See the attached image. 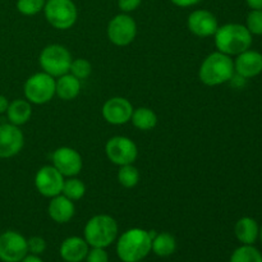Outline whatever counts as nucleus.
<instances>
[{"label":"nucleus","mask_w":262,"mask_h":262,"mask_svg":"<svg viewBox=\"0 0 262 262\" xmlns=\"http://www.w3.org/2000/svg\"><path fill=\"white\" fill-rule=\"evenodd\" d=\"M84 241L91 247L106 248L118 237V223L110 215L100 214L87 222L83 230Z\"/></svg>","instance_id":"4"},{"label":"nucleus","mask_w":262,"mask_h":262,"mask_svg":"<svg viewBox=\"0 0 262 262\" xmlns=\"http://www.w3.org/2000/svg\"><path fill=\"white\" fill-rule=\"evenodd\" d=\"M142 0H118V7L122 12L130 13L137 9Z\"/></svg>","instance_id":"32"},{"label":"nucleus","mask_w":262,"mask_h":262,"mask_svg":"<svg viewBox=\"0 0 262 262\" xmlns=\"http://www.w3.org/2000/svg\"><path fill=\"white\" fill-rule=\"evenodd\" d=\"M55 81L56 79L54 77L45 72L35 73L28 77L23 87L26 100L36 105H43L49 102L55 95Z\"/></svg>","instance_id":"7"},{"label":"nucleus","mask_w":262,"mask_h":262,"mask_svg":"<svg viewBox=\"0 0 262 262\" xmlns=\"http://www.w3.org/2000/svg\"><path fill=\"white\" fill-rule=\"evenodd\" d=\"M118 182L125 188H133L140 182V171L133 164L122 165L118 171Z\"/></svg>","instance_id":"25"},{"label":"nucleus","mask_w":262,"mask_h":262,"mask_svg":"<svg viewBox=\"0 0 262 262\" xmlns=\"http://www.w3.org/2000/svg\"><path fill=\"white\" fill-rule=\"evenodd\" d=\"M260 227L252 217H241L234 227V234L242 245H253L257 241Z\"/></svg>","instance_id":"19"},{"label":"nucleus","mask_w":262,"mask_h":262,"mask_svg":"<svg viewBox=\"0 0 262 262\" xmlns=\"http://www.w3.org/2000/svg\"><path fill=\"white\" fill-rule=\"evenodd\" d=\"M38 61H40V66L43 72L55 78V77L69 73L72 55L68 49L64 48L63 45L53 43V45H49L42 49Z\"/></svg>","instance_id":"6"},{"label":"nucleus","mask_w":262,"mask_h":262,"mask_svg":"<svg viewBox=\"0 0 262 262\" xmlns=\"http://www.w3.org/2000/svg\"><path fill=\"white\" fill-rule=\"evenodd\" d=\"M107 37L114 45L127 46L136 38L137 35V25L130 15L118 14L107 25Z\"/></svg>","instance_id":"9"},{"label":"nucleus","mask_w":262,"mask_h":262,"mask_svg":"<svg viewBox=\"0 0 262 262\" xmlns=\"http://www.w3.org/2000/svg\"><path fill=\"white\" fill-rule=\"evenodd\" d=\"M251 9H262V0H246Z\"/></svg>","instance_id":"35"},{"label":"nucleus","mask_w":262,"mask_h":262,"mask_svg":"<svg viewBox=\"0 0 262 262\" xmlns=\"http://www.w3.org/2000/svg\"><path fill=\"white\" fill-rule=\"evenodd\" d=\"M187 26H188V30L199 37L214 36L219 28L216 17L206 9H199L192 12L187 19Z\"/></svg>","instance_id":"15"},{"label":"nucleus","mask_w":262,"mask_h":262,"mask_svg":"<svg viewBox=\"0 0 262 262\" xmlns=\"http://www.w3.org/2000/svg\"><path fill=\"white\" fill-rule=\"evenodd\" d=\"M7 115L12 124L18 125V127L26 124L31 119V115H32L31 102L23 99L13 100L12 102H9Z\"/></svg>","instance_id":"21"},{"label":"nucleus","mask_w":262,"mask_h":262,"mask_svg":"<svg viewBox=\"0 0 262 262\" xmlns=\"http://www.w3.org/2000/svg\"><path fill=\"white\" fill-rule=\"evenodd\" d=\"M27 255V239L20 233L8 230L0 234V260L3 262H20Z\"/></svg>","instance_id":"10"},{"label":"nucleus","mask_w":262,"mask_h":262,"mask_svg":"<svg viewBox=\"0 0 262 262\" xmlns=\"http://www.w3.org/2000/svg\"><path fill=\"white\" fill-rule=\"evenodd\" d=\"M174 5L181 8H188V7H193V5L199 4L201 0H170Z\"/></svg>","instance_id":"33"},{"label":"nucleus","mask_w":262,"mask_h":262,"mask_svg":"<svg viewBox=\"0 0 262 262\" xmlns=\"http://www.w3.org/2000/svg\"><path fill=\"white\" fill-rule=\"evenodd\" d=\"M177 250V241L170 233H159L152 238L151 251L159 257H168L171 256Z\"/></svg>","instance_id":"22"},{"label":"nucleus","mask_w":262,"mask_h":262,"mask_svg":"<svg viewBox=\"0 0 262 262\" xmlns=\"http://www.w3.org/2000/svg\"><path fill=\"white\" fill-rule=\"evenodd\" d=\"M86 262H109V255L105 248L92 247L86 256Z\"/></svg>","instance_id":"31"},{"label":"nucleus","mask_w":262,"mask_h":262,"mask_svg":"<svg viewBox=\"0 0 262 262\" xmlns=\"http://www.w3.org/2000/svg\"><path fill=\"white\" fill-rule=\"evenodd\" d=\"M138 262H143V261H138Z\"/></svg>","instance_id":"38"},{"label":"nucleus","mask_w":262,"mask_h":262,"mask_svg":"<svg viewBox=\"0 0 262 262\" xmlns=\"http://www.w3.org/2000/svg\"><path fill=\"white\" fill-rule=\"evenodd\" d=\"M234 71L242 78H253L262 73V54L255 50H246L237 55Z\"/></svg>","instance_id":"16"},{"label":"nucleus","mask_w":262,"mask_h":262,"mask_svg":"<svg viewBox=\"0 0 262 262\" xmlns=\"http://www.w3.org/2000/svg\"><path fill=\"white\" fill-rule=\"evenodd\" d=\"M92 72V66L89 60L83 58L76 59V60H72L71 68H69V73L73 74L76 78H78L79 81L81 79H86L87 77L91 74Z\"/></svg>","instance_id":"28"},{"label":"nucleus","mask_w":262,"mask_h":262,"mask_svg":"<svg viewBox=\"0 0 262 262\" xmlns=\"http://www.w3.org/2000/svg\"><path fill=\"white\" fill-rule=\"evenodd\" d=\"M152 237L150 232L141 228H132L119 237L117 255L123 262L142 261L151 252Z\"/></svg>","instance_id":"1"},{"label":"nucleus","mask_w":262,"mask_h":262,"mask_svg":"<svg viewBox=\"0 0 262 262\" xmlns=\"http://www.w3.org/2000/svg\"><path fill=\"white\" fill-rule=\"evenodd\" d=\"M246 27L251 35H262V9H251L246 19Z\"/></svg>","instance_id":"29"},{"label":"nucleus","mask_w":262,"mask_h":262,"mask_svg":"<svg viewBox=\"0 0 262 262\" xmlns=\"http://www.w3.org/2000/svg\"><path fill=\"white\" fill-rule=\"evenodd\" d=\"M46 0H17V9L23 15H35L43 10Z\"/></svg>","instance_id":"27"},{"label":"nucleus","mask_w":262,"mask_h":262,"mask_svg":"<svg viewBox=\"0 0 262 262\" xmlns=\"http://www.w3.org/2000/svg\"><path fill=\"white\" fill-rule=\"evenodd\" d=\"M84 193H86V186H84V183L82 181L73 178V177L64 181L61 194L68 197L69 200H72V201L81 200L84 196Z\"/></svg>","instance_id":"26"},{"label":"nucleus","mask_w":262,"mask_h":262,"mask_svg":"<svg viewBox=\"0 0 262 262\" xmlns=\"http://www.w3.org/2000/svg\"><path fill=\"white\" fill-rule=\"evenodd\" d=\"M48 212L51 220L59 223V224H66L74 216L76 206H74L73 201L69 200L68 197H66L64 194H58V196L53 197L51 201L49 202Z\"/></svg>","instance_id":"18"},{"label":"nucleus","mask_w":262,"mask_h":262,"mask_svg":"<svg viewBox=\"0 0 262 262\" xmlns=\"http://www.w3.org/2000/svg\"><path fill=\"white\" fill-rule=\"evenodd\" d=\"M89 251V243L84 241V238L79 237L67 238L59 248V253L66 262H82L86 260Z\"/></svg>","instance_id":"17"},{"label":"nucleus","mask_w":262,"mask_h":262,"mask_svg":"<svg viewBox=\"0 0 262 262\" xmlns=\"http://www.w3.org/2000/svg\"><path fill=\"white\" fill-rule=\"evenodd\" d=\"M25 136L18 125L7 123L0 125V159H9L20 152Z\"/></svg>","instance_id":"12"},{"label":"nucleus","mask_w":262,"mask_h":262,"mask_svg":"<svg viewBox=\"0 0 262 262\" xmlns=\"http://www.w3.org/2000/svg\"><path fill=\"white\" fill-rule=\"evenodd\" d=\"M45 18L54 28L68 30L78 18V10L73 0H46L43 7Z\"/></svg>","instance_id":"5"},{"label":"nucleus","mask_w":262,"mask_h":262,"mask_svg":"<svg viewBox=\"0 0 262 262\" xmlns=\"http://www.w3.org/2000/svg\"><path fill=\"white\" fill-rule=\"evenodd\" d=\"M105 154L113 164L122 166L135 163L138 156V148L130 138L115 136L105 145Z\"/></svg>","instance_id":"8"},{"label":"nucleus","mask_w":262,"mask_h":262,"mask_svg":"<svg viewBox=\"0 0 262 262\" xmlns=\"http://www.w3.org/2000/svg\"><path fill=\"white\" fill-rule=\"evenodd\" d=\"M229 262H262V253L253 245H242L232 253Z\"/></svg>","instance_id":"24"},{"label":"nucleus","mask_w":262,"mask_h":262,"mask_svg":"<svg viewBox=\"0 0 262 262\" xmlns=\"http://www.w3.org/2000/svg\"><path fill=\"white\" fill-rule=\"evenodd\" d=\"M214 36L217 51L229 56L239 55L252 45V35L239 23H227L217 28Z\"/></svg>","instance_id":"2"},{"label":"nucleus","mask_w":262,"mask_h":262,"mask_svg":"<svg viewBox=\"0 0 262 262\" xmlns=\"http://www.w3.org/2000/svg\"><path fill=\"white\" fill-rule=\"evenodd\" d=\"M81 155L72 147H59L53 154V166H55L64 177H76L82 170Z\"/></svg>","instance_id":"13"},{"label":"nucleus","mask_w":262,"mask_h":262,"mask_svg":"<svg viewBox=\"0 0 262 262\" xmlns=\"http://www.w3.org/2000/svg\"><path fill=\"white\" fill-rule=\"evenodd\" d=\"M132 124L140 130H151L158 124V115L150 107H138L132 113Z\"/></svg>","instance_id":"23"},{"label":"nucleus","mask_w":262,"mask_h":262,"mask_svg":"<svg viewBox=\"0 0 262 262\" xmlns=\"http://www.w3.org/2000/svg\"><path fill=\"white\" fill-rule=\"evenodd\" d=\"M64 176L55 166H42L35 176V186L38 193L43 197H53L61 194L64 184Z\"/></svg>","instance_id":"11"},{"label":"nucleus","mask_w":262,"mask_h":262,"mask_svg":"<svg viewBox=\"0 0 262 262\" xmlns=\"http://www.w3.org/2000/svg\"><path fill=\"white\" fill-rule=\"evenodd\" d=\"M258 238H260L261 242H262V225L260 227V233H258Z\"/></svg>","instance_id":"37"},{"label":"nucleus","mask_w":262,"mask_h":262,"mask_svg":"<svg viewBox=\"0 0 262 262\" xmlns=\"http://www.w3.org/2000/svg\"><path fill=\"white\" fill-rule=\"evenodd\" d=\"M234 61L229 55L215 51L207 55L199 71L201 82L206 86H219L227 83L234 76Z\"/></svg>","instance_id":"3"},{"label":"nucleus","mask_w":262,"mask_h":262,"mask_svg":"<svg viewBox=\"0 0 262 262\" xmlns=\"http://www.w3.org/2000/svg\"><path fill=\"white\" fill-rule=\"evenodd\" d=\"M27 246H28V252L32 253V255L40 256L41 253L45 252L46 241L43 239L42 237L35 235V237H31L30 239L27 241Z\"/></svg>","instance_id":"30"},{"label":"nucleus","mask_w":262,"mask_h":262,"mask_svg":"<svg viewBox=\"0 0 262 262\" xmlns=\"http://www.w3.org/2000/svg\"><path fill=\"white\" fill-rule=\"evenodd\" d=\"M8 106H9V101H8V99L5 96H3V95H0V114L7 113Z\"/></svg>","instance_id":"34"},{"label":"nucleus","mask_w":262,"mask_h":262,"mask_svg":"<svg viewBox=\"0 0 262 262\" xmlns=\"http://www.w3.org/2000/svg\"><path fill=\"white\" fill-rule=\"evenodd\" d=\"M133 106L125 97H112L102 106V117L113 125H123L130 120Z\"/></svg>","instance_id":"14"},{"label":"nucleus","mask_w":262,"mask_h":262,"mask_svg":"<svg viewBox=\"0 0 262 262\" xmlns=\"http://www.w3.org/2000/svg\"><path fill=\"white\" fill-rule=\"evenodd\" d=\"M81 91V82L71 73L58 77L55 81V95L64 101H69L78 96Z\"/></svg>","instance_id":"20"},{"label":"nucleus","mask_w":262,"mask_h":262,"mask_svg":"<svg viewBox=\"0 0 262 262\" xmlns=\"http://www.w3.org/2000/svg\"><path fill=\"white\" fill-rule=\"evenodd\" d=\"M20 262H43V261L41 260L37 255H32V253H31V255L26 256V257Z\"/></svg>","instance_id":"36"}]
</instances>
